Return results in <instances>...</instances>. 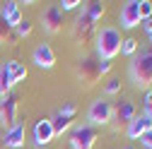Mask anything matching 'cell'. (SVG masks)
<instances>
[{
  "label": "cell",
  "instance_id": "6da1fadb",
  "mask_svg": "<svg viewBox=\"0 0 152 149\" xmlns=\"http://www.w3.org/2000/svg\"><path fill=\"white\" fill-rule=\"evenodd\" d=\"M128 80L135 89L152 87V46L140 48L128 63Z\"/></svg>",
  "mask_w": 152,
  "mask_h": 149
},
{
  "label": "cell",
  "instance_id": "7a4b0ae2",
  "mask_svg": "<svg viewBox=\"0 0 152 149\" xmlns=\"http://www.w3.org/2000/svg\"><path fill=\"white\" fill-rule=\"evenodd\" d=\"M121 31L116 27H102L97 31V41H94V48H97V58L99 60H113L121 53Z\"/></svg>",
  "mask_w": 152,
  "mask_h": 149
},
{
  "label": "cell",
  "instance_id": "3957f363",
  "mask_svg": "<svg viewBox=\"0 0 152 149\" xmlns=\"http://www.w3.org/2000/svg\"><path fill=\"white\" fill-rule=\"evenodd\" d=\"M111 118H113V106H111V101L109 99H94L92 103H89V108H87V125H109L111 123Z\"/></svg>",
  "mask_w": 152,
  "mask_h": 149
},
{
  "label": "cell",
  "instance_id": "277c9868",
  "mask_svg": "<svg viewBox=\"0 0 152 149\" xmlns=\"http://www.w3.org/2000/svg\"><path fill=\"white\" fill-rule=\"evenodd\" d=\"M70 149H92L97 142V130L92 125H75L70 130Z\"/></svg>",
  "mask_w": 152,
  "mask_h": 149
},
{
  "label": "cell",
  "instance_id": "5b68a950",
  "mask_svg": "<svg viewBox=\"0 0 152 149\" xmlns=\"http://www.w3.org/2000/svg\"><path fill=\"white\" fill-rule=\"evenodd\" d=\"M75 113H77V106H75L72 101H65L58 111H56V116L51 118L53 130H56V137L63 135V132H68V130L72 127V118H75Z\"/></svg>",
  "mask_w": 152,
  "mask_h": 149
},
{
  "label": "cell",
  "instance_id": "8992f818",
  "mask_svg": "<svg viewBox=\"0 0 152 149\" xmlns=\"http://www.w3.org/2000/svg\"><path fill=\"white\" fill-rule=\"evenodd\" d=\"M17 123V96L15 91H7V94H0V125L12 127Z\"/></svg>",
  "mask_w": 152,
  "mask_h": 149
},
{
  "label": "cell",
  "instance_id": "52a82bcc",
  "mask_svg": "<svg viewBox=\"0 0 152 149\" xmlns=\"http://www.w3.org/2000/svg\"><path fill=\"white\" fill-rule=\"evenodd\" d=\"M53 137H56V130H53L51 118H41V120L34 123V130H31V142H34V147H46V144H51Z\"/></svg>",
  "mask_w": 152,
  "mask_h": 149
},
{
  "label": "cell",
  "instance_id": "ba28073f",
  "mask_svg": "<svg viewBox=\"0 0 152 149\" xmlns=\"http://www.w3.org/2000/svg\"><path fill=\"white\" fill-rule=\"evenodd\" d=\"M118 22L123 29H135L140 27V0H128V3L121 7Z\"/></svg>",
  "mask_w": 152,
  "mask_h": 149
},
{
  "label": "cell",
  "instance_id": "9c48e42d",
  "mask_svg": "<svg viewBox=\"0 0 152 149\" xmlns=\"http://www.w3.org/2000/svg\"><path fill=\"white\" fill-rule=\"evenodd\" d=\"M41 27L46 34H58L63 29V12L58 5H51L41 12Z\"/></svg>",
  "mask_w": 152,
  "mask_h": 149
},
{
  "label": "cell",
  "instance_id": "30bf717a",
  "mask_svg": "<svg viewBox=\"0 0 152 149\" xmlns=\"http://www.w3.org/2000/svg\"><path fill=\"white\" fill-rule=\"evenodd\" d=\"M77 77H80L85 84H94V82H97V80H99L97 58H92V55L80 58V63H77Z\"/></svg>",
  "mask_w": 152,
  "mask_h": 149
},
{
  "label": "cell",
  "instance_id": "8fae6325",
  "mask_svg": "<svg viewBox=\"0 0 152 149\" xmlns=\"http://www.w3.org/2000/svg\"><path fill=\"white\" fill-rule=\"evenodd\" d=\"M31 60H34L36 67H41V70H51V67L56 65V53H53L51 43H39V46L34 48V53H31Z\"/></svg>",
  "mask_w": 152,
  "mask_h": 149
},
{
  "label": "cell",
  "instance_id": "7c38bea8",
  "mask_svg": "<svg viewBox=\"0 0 152 149\" xmlns=\"http://www.w3.org/2000/svg\"><path fill=\"white\" fill-rule=\"evenodd\" d=\"M24 135H27V130H24L22 123H15L12 127H7L5 135H3L5 149H22L24 147Z\"/></svg>",
  "mask_w": 152,
  "mask_h": 149
},
{
  "label": "cell",
  "instance_id": "4fadbf2b",
  "mask_svg": "<svg viewBox=\"0 0 152 149\" xmlns=\"http://www.w3.org/2000/svg\"><path fill=\"white\" fill-rule=\"evenodd\" d=\"M94 24L89 17H87V12H85V7L82 10H77V17H75V24H72V31H75V36L77 39H82V41H87L89 36H92V31H94Z\"/></svg>",
  "mask_w": 152,
  "mask_h": 149
},
{
  "label": "cell",
  "instance_id": "5bb4252c",
  "mask_svg": "<svg viewBox=\"0 0 152 149\" xmlns=\"http://www.w3.org/2000/svg\"><path fill=\"white\" fill-rule=\"evenodd\" d=\"M135 116H138V113H135V103L128 101V99H121L116 106H113V118H111V120H116V123H121V125H128Z\"/></svg>",
  "mask_w": 152,
  "mask_h": 149
},
{
  "label": "cell",
  "instance_id": "9a60e30c",
  "mask_svg": "<svg viewBox=\"0 0 152 149\" xmlns=\"http://www.w3.org/2000/svg\"><path fill=\"white\" fill-rule=\"evenodd\" d=\"M147 130H152V120H150L147 116H135V118L126 125V135H128L130 140H140Z\"/></svg>",
  "mask_w": 152,
  "mask_h": 149
},
{
  "label": "cell",
  "instance_id": "2e32d148",
  "mask_svg": "<svg viewBox=\"0 0 152 149\" xmlns=\"http://www.w3.org/2000/svg\"><path fill=\"white\" fill-rule=\"evenodd\" d=\"M0 17L5 20V24H7L10 29H15L17 24L22 22V10H20V3H15V0L5 3L3 7H0Z\"/></svg>",
  "mask_w": 152,
  "mask_h": 149
},
{
  "label": "cell",
  "instance_id": "e0dca14e",
  "mask_svg": "<svg viewBox=\"0 0 152 149\" xmlns=\"http://www.w3.org/2000/svg\"><path fill=\"white\" fill-rule=\"evenodd\" d=\"M15 82L10 77V70H7V60L0 63V94H7V91H12Z\"/></svg>",
  "mask_w": 152,
  "mask_h": 149
},
{
  "label": "cell",
  "instance_id": "ac0fdd59",
  "mask_svg": "<svg viewBox=\"0 0 152 149\" xmlns=\"http://www.w3.org/2000/svg\"><path fill=\"white\" fill-rule=\"evenodd\" d=\"M7 70H10V77H12L15 84H17V82H22V80H27V67H24L22 63H17V60H7Z\"/></svg>",
  "mask_w": 152,
  "mask_h": 149
},
{
  "label": "cell",
  "instance_id": "d6986e66",
  "mask_svg": "<svg viewBox=\"0 0 152 149\" xmlns=\"http://www.w3.org/2000/svg\"><path fill=\"white\" fill-rule=\"evenodd\" d=\"M104 3H87L85 5V12H87V17H89V20L94 22V24H97L99 20H102V14H104Z\"/></svg>",
  "mask_w": 152,
  "mask_h": 149
},
{
  "label": "cell",
  "instance_id": "ffe728a7",
  "mask_svg": "<svg viewBox=\"0 0 152 149\" xmlns=\"http://www.w3.org/2000/svg\"><path fill=\"white\" fill-rule=\"evenodd\" d=\"M135 53H138V41L133 39V36L123 39V43H121V55H126V58H133Z\"/></svg>",
  "mask_w": 152,
  "mask_h": 149
},
{
  "label": "cell",
  "instance_id": "44dd1931",
  "mask_svg": "<svg viewBox=\"0 0 152 149\" xmlns=\"http://www.w3.org/2000/svg\"><path fill=\"white\" fill-rule=\"evenodd\" d=\"M104 91H106L109 96H116L118 91H121V80L118 77H109L106 84H104Z\"/></svg>",
  "mask_w": 152,
  "mask_h": 149
},
{
  "label": "cell",
  "instance_id": "7402d4cb",
  "mask_svg": "<svg viewBox=\"0 0 152 149\" xmlns=\"http://www.w3.org/2000/svg\"><path fill=\"white\" fill-rule=\"evenodd\" d=\"M12 31H15L17 36H20V39H27V36L31 34V22H29V20H22L20 24H17V27L12 29Z\"/></svg>",
  "mask_w": 152,
  "mask_h": 149
},
{
  "label": "cell",
  "instance_id": "603a6c76",
  "mask_svg": "<svg viewBox=\"0 0 152 149\" xmlns=\"http://www.w3.org/2000/svg\"><path fill=\"white\" fill-rule=\"evenodd\" d=\"M142 116L152 120V89H147V94L142 96Z\"/></svg>",
  "mask_w": 152,
  "mask_h": 149
},
{
  "label": "cell",
  "instance_id": "cb8c5ba5",
  "mask_svg": "<svg viewBox=\"0 0 152 149\" xmlns=\"http://www.w3.org/2000/svg\"><path fill=\"white\" fill-rule=\"evenodd\" d=\"M82 3H80V0H61V3H58V7H61V12L65 14V12H72V10H77Z\"/></svg>",
  "mask_w": 152,
  "mask_h": 149
},
{
  "label": "cell",
  "instance_id": "d4e9b609",
  "mask_svg": "<svg viewBox=\"0 0 152 149\" xmlns=\"http://www.w3.org/2000/svg\"><path fill=\"white\" fill-rule=\"evenodd\" d=\"M152 17V3L150 0H140V22Z\"/></svg>",
  "mask_w": 152,
  "mask_h": 149
},
{
  "label": "cell",
  "instance_id": "484cf974",
  "mask_svg": "<svg viewBox=\"0 0 152 149\" xmlns=\"http://www.w3.org/2000/svg\"><path fill=\"white\" fill-rule=\"evenodd\" d=\"M7 39H12V29L5 24V20H3V17H0V43H3V41H7Z\"/></svg>",
  "mask_w": 152,
  "mask_h": 149
},
{
  "label": "cell",
  "instance_id": "4316f807",
  "mask_svg": "<svg viewBox=\"0 0 152 149\" xmlns=\"http://www.w3.org/2000/svg\"><path fill=\"white\" fill-rule=\"evenodd\" d=\"M97 70H99V77L102 74H109L111 72V60H97Z\"/></svg>",
  "mask_w": 152,
  "mask_h": 149
},
{
  "label": "cell",
  "instance_id": "83f0119b",
  "mask_svg": "<svg viewBox=\"0 0 152 149\" xmlns=\"http://www.w3.org/2000/svg\"><path fill=\"white\" fill-rule=\"evenodd\" d=\"M140 144H142L145 149H152V130H147V132L140 137Z\"/></svg>",
  "mask_w": 152,
  "mask_h": 149
},
{
  "label": "cell",
  "instance_id": "f1b7e54d",
  "mask_svg": "<svg viewBox=\"0 0 152 149\" xmlns=\"http://www.w3.org/2000/svg\"><path fill=\"white\" fill-rule=\"evenodd\" d=\"M140 27L145 29V34H147V31H152V17H150V20H142V22H140Z\"/></svg>",
  "mask_w": 152,
  "mask_h": 149
},
{
  "label": "cell",
  "instance_id": "f546056e",
  "mask_svg": "<svg viewBox=\"0 0 152 149\" xmlns=\"http://www.w3.org/2000/svg\"><path fill=\"white\" fill-rule=\"evenodd\" d=\"M147 41H150V43H152V31H147Z\"/></svg>",
  "mask_w": 152,
  "mask_h": 149
},
{
  "label": "cell",
  "instance_id": "4dcf8cb0",
  "mask_svg": "<svg viewBox=\"0 0 152 149\" xmlns=\"http://www.w3.org/2000/svg\"><path fill=\"white\" fill-rule=\"evenodd\" d=\"M123 149H135V147H133V144H128V147H123Z\"/></svg>",
  "mask_w": 152,
  "mask_h": 149
},
{
  "label": "cell",
  "instance_id": "1f68e13d",
  "mask_svg": "<svg viewBox=\"0 0 152 149\" xmlns=\"http://www.w3.org/2000/svg\"><path fill=\"white\" fill-rule=\"evenodd\" d=\"M3 149H5V147H3Z\"/></svg>",
  "mask_w": 152,
  "mask_h": 149
}]
</instances>
